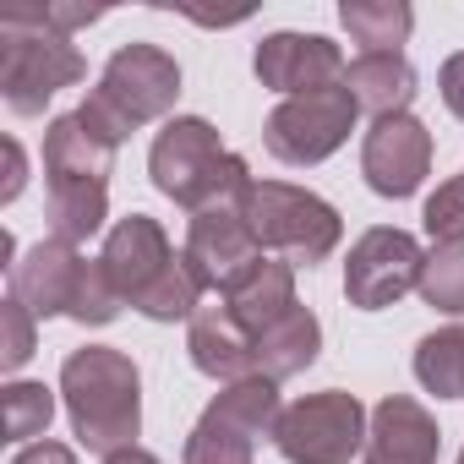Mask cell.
<instances>
[{
	"label": "cell",
	"mask_w": 464,
	"mask_h": 464,
	"mask_svg": "<svg viewBox=\"0 0 464 464\" xmlns=\"http://www.w3.org/2000/svg\"><path fill=\"white\" fill-rule=\"evenodd\" d=\"M61 399L72 415V431L88 453L115 459L137 448L142 431V372L131 355L110 344H82L61 366Z\"/></svg>",
	"instance_id": "6da1fadb"
},
{
	"label": "cell",
	"mask_w": 464,
	"mask_h": 464,
	"mask_svg": "<svg viewBox=\"0 0 464 464\" xmlns=\"http://www.w3.org/2000/svg\"><path fill=\"white\" fill-rule=\"evenodd\" d=\"M175 99H180V66H175V55L137 39V44H121L104 61L99 88L82 99L77 121L93 137H104L110 148H121L148 121H164L175 110Z\"/></svg>",
	"instance_id": "7a4b0ae2"
},
{
	"label": "cell",
	"mask_w": 464,
	"mask_h": 464,
	"mask_svg": "<svg viewBox=\"0 0 464 464\" xmlns=\"http://www.w3.org/2000/svg\"><path fill=\"white\" fill-rule=\"evenodd\" d=\"M148 175L153 186L186 208V213H202V208H218V202H236L246 186H252V169L241 153H229L224 137L202 121V115H175L153 148H148Z\"/></svg>",
	"instance_id": "3957f363"
},
{
	"label": "cell",
	"mask_w": 464,
	"mask_h": 464,
	"mask_svg": "<svg viewBox=\"0 0 464 464\" xmlns=\"http://www.w3.org/2000/svg\"><path fill=\"white\" fill-rule=\"evenodd\" d=\"M241 213L252 224V236L263 252H279L295 268H317L339 252L344 241V218L328 197L290 186V180H252L241 197Z\"/></svg>",
	"instance_id": "277c9868"
},
{
	"label": "cell",
	"mask_w": 464,
	"mask_h": 464,
	"mask_svg": "<svg viewBox=\"0 0 464 464\" xmlns=\"http://www.w3.org/2000/svg\"><path fill=\"white\" fill-rule=\"evenodd\" d=\"M88 77V61L72 39L34 23L28 6L0 12V99L12 115H44V104L61 88H77Z\"/></svg>",
	"instance_id": "5b68a950"
},
{
	"label": "cell",
	"mask_w": 464,
	"mask_h": 464,
	"mask_svg": "<svg viewBox=\"0 0 464 464\" xmlns=\"http://www.w3.org/2000/svg\"><path fill=\"white\" fill-rule=\"evenodd\" d=\"M366 431H372V410L344 388H323L285 404L274 426V448L290 464H350L366 448Z\"/></svg>",
	"instance_id": "8992f818"
},
{
	"label": "cell",
	"mask_w": 464,
	"mask_h": 464,
	"mask_svg": "<svg viewBox=\"0 0 464 464\" xmlns=\"http://www.w3.org/2000/svg\"><path fill=\"white\" fill-rule=\"evenodd\" d=\"M355 115H361V104H355V93H350L344 82L317 88V93H295V99H285V104L268 115L263 148H268L279 164H290V169L323 164V159H334V153L350 142Z\"/></svg>",
	"instance_id": "52a82bcc"
},
{
	"label": "cell",
	"mask_w": 464,
	"mask_h": 464,
	"mask_svg": "<svg viewBox=\"0 0 464 464\" xmlns=\"http://www.w3.org/2000/svg\"><path fill=\"white\" fill-rule=\"evenodd\" d=\"M420 268H426V252L410 229H393V224H377L350 246V263H344V301L355 312H382L393 301H404L410 290H420Z\"/></svg>",
	"instance_id": "ba28073f"
},
{
	"label": "cell",
	"mask_w": 464,
	"mask_h": 464,
	"mask_svg": "<svg viewBox=\"0 0 464 464\" xmlns=\"http://www.w3.org/2000/svg\"><path fill=\"white\" fill-rule=\"evenodd\" d=\"M268 252L257 246L252 224L241 213V202H218V208H202L191 213V229H186V263L197 268V279L208 285V295H229Z\"/></svg>",
	"instance_id": "9c48e42d"
},
{
	"label": "cell",
	"mask_w": 464,
	"mask_h": 464,
	"mask_svg": "<svg viewBox=\"0 0 464 464\" xmlns=\"http://www.w3.org/2000/svg\"><path fill=\"white\" fill-rule=\"evenodd\" d=\"M361 175L377 197L404 202L420 191V180L431 175V131L415 115H388L372 121L366 142H361Z\"/></svg>",
	"instance_id": "30bf717a"
},
{
	"label": "cell",
	"mask_w": 464,
	"mask_h": 464,
	"mask_svg": "<svg viewBox=\"0 0 464 464\" xmlns=\"http://www.w3.org/2000/svg\"><path fill=\"white\" fill-rule=\"evenodd\" d=\"M252 72L263 88L295 99V93H317V88L344 82V55L323 34H268L252 55Z\"/></svg>",
	"instance_id": "8fae6325"
},
{
	"label": "cell",
	"mask_w": 464,
	"mask_h": 464,
	"mask_svg": "<svg viewBox=\"0 0 464 464\" xmlns=\"http://www.w3.org/2000/svg\"><path fill=\"white\" fill-rule=\"evenodd\" d=\"M175 246H169V236H164V224L159 218H148V213H126L115 229H110V241H104V274H110V285L121 290V301L126 306H137L169 268H175Z\"/></svg>",
	"instance_id": "7c38bea8"
},
{
	"label": "cell",
	"mask_w": 464,
	"mask_h": 464,
	"mask_svg": "<svg viewBox=\"0 0 464 464\" xmlns=\"http://www.w3.org/2000/svg\"><path fill=\"white\" fill-rule=\"evenodd\" d=\"M82 274H88V257L77 246L39 241L28 257H17V268L6 279H12V301H23L44 323V317H72L77 290H82Z\"/></svg>",
	"instance_id": "4fadbf2b"
},
{
	"label": "cell",
	"mask_w": 464,
	"mask_h": 464,
	"mask_svg": "<svg viewBox=\"0 0 464 464\" xmlns=\"http://www.w3.org/2000/svg\"><path fill=\"white\" fill-rule=\"evenodd\" d=\"M442 431L431 420V410L410 393H388L372 410V431H366V464H437Z\"/></svg>",
	"instance_id": "5bb4252c"
},
{
	"label": "cell",
	"mask_w": 464,
	"mask_h": 464,
	"mask_svg": "<svg viewBox=\"0 0 464 464\" xmlns=\"http://www.w3.org/2000/svg\"><path fill=\"white\" fill-rule=\"evenodd\" d=\"M186 355L202 377H213L224 388L257 377V339L229 317V306H202L186 323Z\"/></svg>",
	"instance_id": "9a60e30c"
},
{
	"label": "cell",
	"mask_w": 464,
	"mask_h": 464,
	"mask_svg": "<svg viewBox=\"0 0 464 464\" xmlns=\"http://www.w3.org/2000/svg\"><path fill=\"white\" fill-rule=\"evenodd\" d=\"M344 88L355 93L361 110H372V121H388V115H410L420 77L404 61V50H382V55H355L344 66Z\"/></svg>",
	"instance_id": "2e32d148"
},
{
	"label": "cell",
	"mask_w": 464,
	"mask_h": 464,
	"mask_svg": "<svg viewBox=\"0 0 464 464\" xmlns=\"http://www.w3.org/2000/svg\"><path fill=\"white\" fill-rule=\"evenodd\" d=\"M115 153H121V148H110L104 137H93V131L77 121V110H72V115H55L50 131H44V175H50V180H104V186H110Z\"/></svg>",
	"instance_id": "e0dca14e"
},
{
	"label": "cell",
	"mask_w": 464,
	"mask_h": 464,
	"mask_svg": "<svg viewBox=\"0 0 464 464\" xmlns=\"http://www.w3.org/2000/svg\"><path fill=\"white\" fill-rule=\"evenodd\" d=\"M224 306H229V317H236V323L257 339V334L274 328L290 306H301V301H295V263H285V257H263L236 290L224 295Z\"/></svg>",
	"instance_id": "ac0fdd59"
},
{
	"label": "cell",
	"mask_w": 464,
	"mask_h": 464,
	"mask_svg": "<svg viewBox=\"0 0 464 464\" xmlns=\"http://www.w3.org/2000/svg\"><path fill=\"white\" fill-rule=\"evenodd\" d=\"M317 350H323V323H317V312H312V306H290L274 328L257 334V377L285 382V377L306 372V366L317 361Z\"/></svg>",
	"instance_id": "d6986e66"
},
{
	"label": "cell",
	"mask_w": 464,
	"mask_h": 464,
	"mask_svg": "<svg viewBox=\"0 0 464 464\" xmlns=\"http://www.w3.org/2000/svg\"><path fill=\"white\" fill-rule=\"evenodd\" d=\"M104 218H110V186L104 180H50V208H44L50 241L82 246L88 236L104 229Z\"/></svg>",
	"instance_id": "ffe728a7"
},
{
	"label": "cell",
	"mask_w": 464,
	"mask_h": 464,
	"mask_svg": "<svg viewBox=\"0 0 464 464\" xmlns=\"http://www.w3.org/2000/svg\"><path fill=\"white\" fill-rule=\"evenodd\" d=\"M339 23L344 34L361 44V55H382V50H399L415 28V12L404 0H344L339 6Z\"/></svg>",
	"instance_id": "44dd1931"
},
{
	"label": "cell",
	"mask_w": 464,
	"mask_h": 464,
	"mask_svg": "<svg viewBox=\"0 0 464 464\" xmlns=\"http://www.w3.org/2000/svg\"><path fill=\"white\" fill-rule=\"evenodd\" d=\"M415 377L437 399H464V323L437 328L415 344Z\"/></svg>",
	"instance_id": "7402d4cb"
},
{
	"label": "cell",
	"mask_w": 464,
	"mask_h": 464,
	"mask_svg": "<svg viewBox=\"0 0 464 464\" xmlns=\"http://www.w3.org/2000/svg\"><path fill=\"white\" fill-rule=\"evenodd\" d=\"M186 464H252L257 459V437H246L241 426H229L224 415L202 410V420L186 431Z\"/></svg>",
	"instance_id": "603a6c76"
},
{
	"label": "cell",
	"mask_w": 464,
	"mask_h": 464,
	"mask_svg": "<svg viewBox=\"0 0 464 464\" xmlns=\"http://www.w3.org/2000/svg\"><path fill=\"white\" fill-rule=\"evenodd\" d=\"M0 420H6V437L12 442H44L50 420H55V393L44 382H6L0 393Z\"/></svg>",
	"instance_id": "cb8c5ba5"
},
{
	"label": "cell",
	"mask_w": 464,
	"mask_h": 464,
	"mask_svg": "<svg viewBox=\"0 0 464 464\" xmlns=\"http://www.w3.org/2000/svg\"><path fill=\"white\" fill-rule=\"evenodd\" d=\"M420 301L442 317H464V241L459 246H431L420 268Z\"/></svg>",
	"instance_id": "d4e9b609"
},
{
	"label": "cell",
	"mask_w": 464,
	"mask_h": 464,
	"mask_svg": "<svg viewBox=\"0 0 464 464\" xmlns=\"http://www.w3.org/2000/svg\"><path fill=\"white\" fill-rule=\"evenodd\" d=\"M39 350V317L23 306V301H0V366L6 372H17V366H28V355Z\"/></svg>",
	"instance_id": "484cf974"
},
{
	"label": "cell",
	"mask_w": 464,
	"mask_h": 464,
	"mask_svg": "<svg viewBox=\"0 0 464 464\" xmlns=\"http://www.w3.org/2000/svg\"><path fill=\"white\" fill-rule=\"evenodd\" d=\"M420 224H426V236H431L437 246H459V241H464V180H442V186L426 197Z\"/></svg>",
	"instance_id": "4316f807"
},
{
	"label": "cell",
	"mask_w": 464,
	"mask_h": 464,
	"mask_svg": "<svg viewBox=\"0 0 464 464\" xmlns=\"http://www.w3.org/2000/svg\"><path fill=\"white\" fill-rule=\"evenodd\" d=\"M28 12H34V23H39V28L61 34V39H72L77 28H88V23H99V17H104V6H61V0H44V6H28Z\"/></svg>",
	"instance_id": "83f0119b"
},
{
	"label": "cell",
	"mask_w": 464,
	"mask_h": 464,
	"mask_svg": "<svg viewBox=\"0 0 464 464\" xmlns=\"http://www.w3.org/2000/svg\"><path fill=\"white\" fill-rule=\"evenodd\" d=\"M28 186V153L17 137H6V180H0V202H17Z\"/></svg>",
	"instance_id": "f1b7e54d"
},
{
	"label": "cell",
	"mask_w": 464,
	"mask_h": 464,
	"mask_svg": "<svg viewBox=\"0 0 464 464\" xmlns=\"http://www.w3.org/2000/svg\"><path fill=\"white\" fill-rule=\"evenodd\" d=\"M437 88H442V104H448V110L464 121V50L442 61V77H437Z\"/></svg>",
	"instance_id": "f546056e"
},
{
	"label": "cell",
	"mask_w": 464,
	"mask_h": 464,
	"mask_svg": "<svg viewBox=\"0 0 464 464\" xmlns=\"http://www.w3.org/2000/svg\"><path fill=\"white\" fill-rule=\"evenodd\" d=\"M12 464H77V453H72L66 442H50V437H44V442H28Z\"/></svg>",
	"instance_id": "4dcf8cb0"
},
{
	"label": "cell",
	"mask_w": 464,
	"mask_h": 464,
	"mask_svg": "<svg viewBox=\"0 0 464 464\" xmlns=\"http://www.w3.org/2000/svg\"><path fill=\"white\" fill-rule=\"evenodd\" d=\"M104 464H159L148 448H126V453H115V459H104Z\"/></svg>",
	"instance_id": "1f68e13d"
},
{
	"label": "cell",
	"mask_w": 464,
	"mask_h": 464,
	"mask_svg": "<svg viewBox=\"0 0 464 464\" xmlns=\"http://www.w3.org/2000/svg\"><path fill=\"white\" fill-rule=\"evenodd\" d=\"M459 464H464V453H459Z\"/></svg>",
	"instance_id": "d6a6232c"
},
{
	"label": "cell",
	"mask_w": 464,
	"mask_h": 464,
	"mask_svg": "<svg viewBox=\"0 0 464 464\" xmlns=\"http://www.w3.org/2000/svg\"><path fill=\"white\" fill-rule=\"evenodd\" d=\"M459 180H464V175H459Z\"/></svg>",
	"instance_id": "836d02e7"
}]
</instances>
